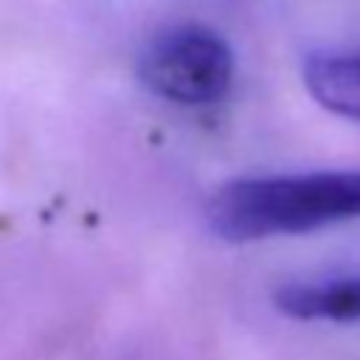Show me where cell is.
<instances>
[{
    "label": "cell",
    "mask_w": 360,
    "mask_h": 360,
    "mask_svg": "<svg viewBox=\"0 0 360 360\" xmlns=\"http://www.w3.org/2000/svg\"><path fill=\"white\" fill-rule=\"evenodd\" d=\"M301 82L318 107L360 124V48L307 53Z\"/></svg>",
    "instance_id": "277c9868"
},
{
    "label": "cell",
    "mask_w": 360,
    "mask_h": 360,
    "mask_svg": "<svg viewBox=\"0 0 360 360\" xmlns=\"http://www.w3.org/2000/svg\"><path fill=\"white\" fill-rule=\"evenodd\" d=\"M141 82L160 98L183 107H208L228 96L233 51L228 39L197 22L163 28L138 59Z\"/></svg>",
    "instance_id": "7a4b0ae2"
},
{
    "label": "cell",
    "mask_w": 360,
    "mask_h": 360,
    "mask_svg": "<svg viewBox=\"0 0 360 360\" xmlns=\"http://www.w3.org/2000/svg\"><path fill=\"white\" fill-rule=\"evenodd\" d=\"M273 304L292 321L357 323L360 321V262L335 264L273 290Z\"/></svg>",
    "instance_id": "3957f363"
},
{
    "label": "cell",
    "mask_w": 360,
    "mask_h": 360,
    "mask_svg": "<svg viewBox=\"0 0 360 360\" xmlns=\"http://www.w3.org/2000/svg\"><path fill=\"white\" fill-rule=\"evenodd\" d=\"M352 219H360V169L236 177L205 205L208 228L233 245L312 233Z\"/></svg>",
    "instance_id": "6da1fadb"
}]
</instances>
